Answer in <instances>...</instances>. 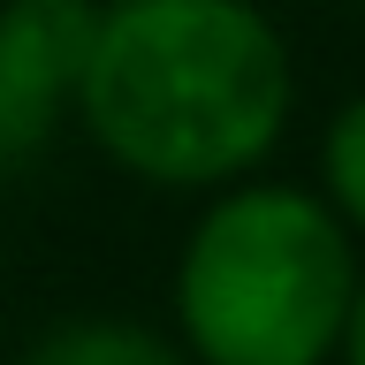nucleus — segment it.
Returning a JSON list of instances; mask_svg holds the SVG:
<instances>
[{
  "label": "nucleus",
  "mask_w": 365,
  "mask_h": 365,
  "mask_svg": "<svg viewBox=\"0 0 365 365\" xmlns=\"http://www.w3.org/2000/svg\"><path fill=\"white\" fill-rule=\"evenodd\" d=\"M68 114L130 182L213 198L282 153L297 61L259 0H99Z\"/></svg>",
  "instance_id": "obj_1"
},
{
  "label": "nucleus",
  "mask_w": 365,
  "mask_h": 365,
  "mask_svg": "<svg viewBox=\"0 0 365 365\" xmlns=\"http://www.w3.org/2000/svg\"><path fill=\"white\" fill-rule=\"evenodd\" d=\"M365 251L312 182L251 175L198 205L168 274L190 365H335Z\"/></svg>",
  "instance_id": "obj_2"
},
{
  "label": "nucleus",
  "mask_w": 365,
  "mask_h": 365,
  "mask_svg": "<svg viewBox=\"0 0 365 365\" xmlns=\"http://www.w3.org/2000/svg\"><path fill=\"white\" fill-rule=\"evenodd\" d=\"M99 0H0V168L38 160L76 107Z\"/></svg>",
  "instance_id": "obj_3"
},
{
  "label": "nucleus",
  "mask_w": 365,
  "mask_h": 365,
  "mask_svg": "<svg viewBox=\"0 0 365 365\" xmlns=\"http://www.w3.org/2000/svg\"><path fill=\"white\" fill-rule=\"evenodd\" d=\"M16 365H190V358L175 350L168 327L91 312V319H61V327H46Z\"/></svg>",
  "instance_id": "obj_4"
},
{
  "label": "nucleus",
  "mask_w": 365,
  "mask_h": 365,
  "mask_svg": "<svg viewBox=\"0 0 365 365\" xmlns=\"http://www.w3.org/2000/svg\"><path fill=\"white\" fill-rule=\"evenodd\" d=\"M312 198L350 228V244H365V91H350V99L327 114V130H319Z\"/></svg>",
  "instance_id": "obj_5"
},
{
  "label": "nucleus",
  "mask_w": 365,
  "mask_h": 365,
  "mask_svg": "<svg viewBox=\"0 0 365 365\" xmlns=\"http://www.w3.org/2000/svg\"><path fill=\"white\" fill-rule=\"evenodd\" d=\"M335 365H365V267H358V289H350V319H342Z\"/></svg>",
  "instance_id": "obj_6"
}]
</instances>
